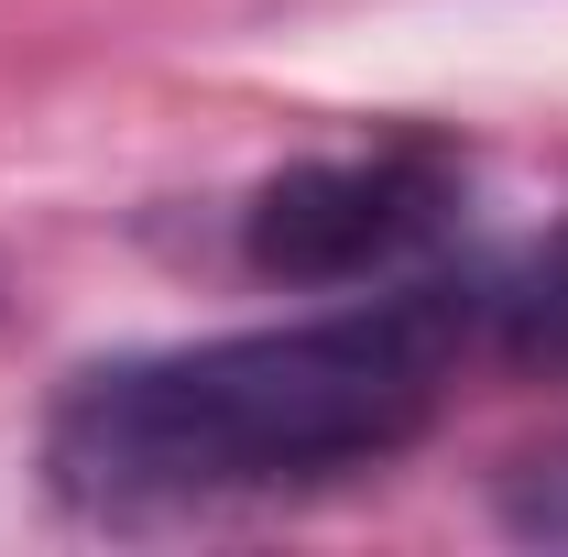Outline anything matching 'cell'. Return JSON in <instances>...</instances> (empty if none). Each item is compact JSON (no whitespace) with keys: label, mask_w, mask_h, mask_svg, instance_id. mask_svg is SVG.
<instances>
[{"label":"cell","mask_w":568,"mask_h":557,"mask_svg":"<svg viewBox=\"0 0 568 557\" xmlns=\"http://www.w3.org/2000/svg\"><path fill=\"white\" fill-rule=\"evenodd\" d=\"M459 340L470 295L416 284L339 317L110 361L55 405V482L121 514V503H209V492L372 470L437 416Z\"/></svg>","instance_id":"1"},{"label":"cell","mask_w":568,"mask_h":557,"mask_svg":"<svg viewBox=\"0 0 568 557\" xmlns=\"http://www.w3.org/2000/svg\"><path fill=\"white\" fill-rule=\"evenodd\" d=\"M459 209V164L426 142H383V153H317L284 164L274 186L241 209V263L263 284H372L394 263H416Z\"/></svg>","instance_id":"2"},{"label":"cell","mask_w":568,"mask_h":557,"mask_svg":"<svg viewBox=\"0 0 568 557\" xmlns=\"http://www.w3.org/2000/svg\"><path fill=\"white\" fill-rule=\"evenodd\" d=\"M481 306H493V328H503L514 361H568V230L547 241V252H525Z\"/></svg>","instance_id":"3"}]
</instances>
